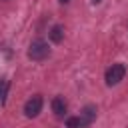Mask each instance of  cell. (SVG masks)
<instances>
[{
    "instance_id": "obj_2",
    "label": "cell",
    "mask_w": 128,
    "mask_h": 128,
    "mask_svg": "<svg viewBox=\"0 0 128 128\" xmlns=\"http://www.w3.org/2000/svg\"><path fill=\"white\" fill-rule=\"evenodd\" d=\"M124 76H126V66H124L122 62H116V64H112V66L106 70L104 80H106L108 86H116V84H120V82L124 80Z\"/></svg>"
},
{
    "instance_id": "obj_4",
    "label": "cell",
    "mask_w": 128,
    "mask_h": 128,
    "mask_svg": "<svg viewBox=\"0 0 128 128\" xmlns=\"http://www.w3.org/2000/svg\"><path fill=\"white\" fill-rule=\"evenodd\" d=\"M66 110H68L66 100H64L62 96H56V98L52 100V112H54L58 118H64V116H66Z\"/></svg>"
},
{
    "instance_id": "obj_9",
    "label": "cell",
    "mask_w": 128,
    "mask_h": 128,
    "mask_svg": "<svg viewBox=\"0 0 128 128\" xmlns=\"http://www.w3.org/2000/svg\"><path fill=\"white\" fill-rule=\"evenodd\" d=\"M60 2H62V4H66V2H70V0H60Z\"/></svg>"
},
{
    "instance_id": "obj_7",
    "label": "cell",
    "mask_w": 128,
    "mask_h": 128,
    "mask_svg": "<svg viewBox=\"0 0 128 128\" xmlns=\"http://www.w3.org/2000/svg\"><path fill=\"white\" fill-rule=\"evenodd\" d=\"M88 124L80 118V116H70L68 120H66V128H86Z\"/></svg>"
},
{
    "instance_id": "obj_3",
    "label": "cell",
    "mask_w": 128,
    "mask_h": 128,
    "mask_svg": "<svg viewBox=\"0 0 128 128\" xmlns=\"http://www.w3.org/2000/svg\"><path fill=\"white\" fill-rule=\"evenodd\" d=\"M42 96L40 94H34L26 104H24V114L28 116V118H36L38 114H40V110H42Z\"/></svg>"
},
{
    "instance_id": "obj_6",
    "label": "cell",
    "mask_w": 128,
    "mask_h": 128,
    "mask_svg": "<svg viewBox=\"0 0 128 128\" xmlns=\"http://www.w3.org/2000/svg\"><path fill=\"white\" fill-rule=\"evenodd\" d=\"M62 38H64V30H62V26H58V24L52 26V28H50V40L58 44V42H62Z\"/></svg>"
},
{
    "instance_id": "obj_10",
    "label": "cell",
    "mask_w": 128,
    "mask_h": 128,
    "mask_svg": "<svg viewBox=\"0 0 128 128\" xmlns=\"http://www.w3.org/2000/svg\"><path fill=\"white\" fill-rule=\"evenodd\" d=\"M94 2H96V4H98V2H102V0H94Z\"/></svg>"
},
{
    "instance_id": "obj_1",
    "label": "cell",
    "mask_w": 128,
    "mask_h": 128,
    "mask_svg": "<svg viewBox=\"0 0 128 128\" xmlns=\"http://www.w3.org/2000/svg\"><path fill=\"white\" fill-rule=\"evenodd\" d=\"M50 56V48H48V44L44 42V40H32L30 42V46H28V58L30 60H36V62H40V60H44V58H48Z\"/></svg>"
},
{
    "instance_id": "obj_8",
    "label": "cell",
    "mask_w": 128,
    "mask_h": 128,
    "mask_svg": "<svg viewBox=\"0 0 128 128\" xmlns=\"http://www.w3.org/2000/svg\"><path fill=\"white\" fill-rule=\"evenodd\" d=\"M6 94H8V80H0V104L6 102Z\"/></svg>"
},
{
    "instance_id": "obj_5",
    "label": "cell",
    "mask_w": 128,
    "mask_h": 128,
    "mask_svg": "<svg viewBox=\"0 0 128 128\" xmlns=\"http://www.w3.org/2000/svg\"><path fill=\"white\" fill-rule=\"evenodd\" d=\"M80 118H82L86 124H92V122H94V118H96V106H92V104L84 106V108H82V112H80Z\"/></svg>"
}]
</instances>
